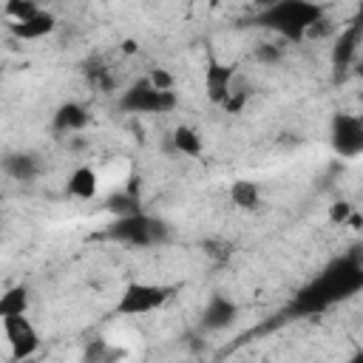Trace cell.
<instances>
[{"instance_id": "cell-1", "label": "cell", "mask_w": 363, "mask_h": 363, "mask_svg": "<svg viewBox=\"0 0 363 363\" xmlns=\"http://www.w3.org/2000/svg\"><path fill=\"white\" fill-rule=\"evenodd\" d=\"M173 298V289L164 284H153V281H130L119 298H116V312L125 318H142L150 312H159L167 301Z\"/></svg>"}, {"instance_id": "cell-20", "label": "cell", "mask_w": 363, "mask_h": 363, "mask_svg": "<svg viewBox=\"0 0 363 363\" xmlns=\"http://www.w3.org/2000/svg\"><path fill=\"white\" fill-rule=\"evenodd\" d=\"M357 207L352 204V201H346V199H337V201H332L329 204V221L332 224H340V227H346V221H349V216L354 213Z\"/></svg>"}, {"instance_id": "cell-4", "label": "cell", "mask_w": 363, "mask_h": 363, "mask_svg": "<svg viewBox=\"0 0 363 363\" xmlns=\"http://www.w3.org/2000/svg\"><path fill=\"white\" fill-rule=\"evenodd\" d=\"M329 142L340 159H357L363 153V119L349 111L335 113L329 125Z\"/></svg>"}, {"instance_id": "cell-3", "label": "cell", "mask_w": 363, "mask_h": 363, "mask_svg": "<svg viewBox=\"0 0 363 363\" xmlns=\"http://www.w3.org/2000/svg\"><path fill=\"white\" fill-rule=\"evenodd\" d=\"M176 105H179L176 91L173 94L156 91V88H150L147 79L133 82L119 99V108L128 113H170V111H176Z\"/></svg>"}, {"instance_id": "cell-14", "label": "cell", "mask_w": 363, "mask_h": 363, "mask_svg": "<svg viewBox=\"0 0 363 363\" xmlns=\"http://www.w3.org/2000/svg\"><path fill=\"white\" fill-rule=\"evenodd\" d=\"M3 173L14 182H34L40 176V162L34 153H9L3 156Z\"/></svg>"}, {"instance_id": "cell-5", "label": "cell", "mask_w": 363, "mask_h": 363, "mask_svg": "<svg viewBox=\"0 0 363 363\" xmlns=\"http://www.w3.org/2000/svg\"><path fill=\"white\" fill-rule=\"evenodd\" d=\"M318 17H323V9L315 3H301V0L278 3L269 9V23L278 31H284L286 37H303L306 26L315 23Z\"/></svg>"}, {"instance_id": "cell-11", "label": "cell", "mask_w": 363, "mask_h": 363, "mask_svg": "<svg viewBox=\"0 0 363 363\" xmlns=\"http://www.w3.org/2000/svg\"><path fill=\"white\" fill-rule=\"evenodd\" d=\"M11 28V34L17 37V40H43V37H48V34H54L57 31V17L51 14V11H45V9H40L34 17H28L26 23H14V26H9Z\"/></svg>"}, {"instance_id": "cell-23", "label": "cell", "mask_w": 363, "mask_h": 363, "mask_svg": "<svg viewBox=\"0 0 363 363\" xmlns=\"http://www.w3.org/2000/svg\"><path fill=\"white\" fill-rule=\"evenodd\" d=\"M122 51H125V54H136V51H139V43L128 37V40H122Z\"/></svg>"}, {"instance_id": "cell-24", "label": "cell", "mask_w": 363, "mask_h": 363, "mask_svg": "<svg viewBox=\"0 0 363 363\" xmlns=\"http://www.w3.org/2000/svg\"><path fill=\"white\" fill-rule=\"evenodd\" d=\"M346 363H363V354H360V352H354V354H352Z\"/></svg>"}, {"instance_id": "cell-6", "label": "cell", "mask_w": 363, "mask_h": 363, "mask_svg": "<svg viewBox=\"0 0 363 363\" xmlns=\"http://www.w3.org/2000/svg\"><path fill=\"white\" fill-rule=\"evenodd\" d=\"M235 77H238V74H235L233 65H227V62L210 57V60H207V68H204V94H207V99L221 108V102H224V99L230 96V91H233Z\"/></svg>"}, {"instance_id": "cell-16", "label": "cell", "mask_w": 363, "mask_h": 363, "mask_svg": "<svg viewBox=\"0 0 363 363\" xmlns=\"http://www.w3.org/2000/svg\"><path fill=\"white\" fill-rule=\"evenodd\" d=\"M153 221H147L145 216H125V218H119V224H116V235L119 238H128L130 244H147L150 238H153Z\"/></svg>"}, {"instance_id": "cell-2", "label": "cell", "mask_w": 363, "mask_h": 363, "mask_svg": "<svg viewBox=\"0 0 363 363\" xmlns=\"http://www.w3.org/2000/svg\"><path fill=\"white\" fill-rule=\"evenodd\" d=\"M3 337H6V349H9V360L11 363H26L40 352V332L31 323L28 315H17V318H6L0 320Z\"/></svg>"}, {"instance_id": "cell-10", "label": "cell", "mask_w": 363, "mask_h": 363, "mask_svg": "<svg viewBox=\"0 0 363 363\" xmlns=\"http://www.w3.org/2000/svg\"><path fill=\"white\" fill-rule=\"evenodd\" d=\"M65 193L79 199V201H91L99 196V173L91 164H79L71 170L68 182H65Z\"/></svg>"}, {"instance_id": "cell-18", "label": "cell", "mask_w": 363, "mask_h": 363, "mask_svg": "<svg viewBox=\"0 0 363 363\" xmlns=\"http://www.w3.org/2000/svg\"><path fill=\"white\" fill-rule=\"evenodd\" d=\"M37 11H40V6L31 3V0H9V3L3 6V14L11 20L9 26H14V23H26V20L34 17Z\"/></svg>"}, {"instance_id": "cell-7", "label": "cell", "mask_w": 363, "mask_h": 363, "mask_svg": "<svg viewBox=\"0 0 363 363\" xmlns=\"http://www.w3.org/2000/svg\"><path fill=\"white\" fill-rule=\"evenodd\" d=\"M235 318H238V306L227 295H213L201 309V326L210 332L227 329L230 323H235Z\"/></svg>"}, {"instance_id": "cell-17", "label": "cell", "mask_w": 363, "mask_h": 363, "mask_svg": "<svg viewBox=\"0 0 363 363\" xmlns=\"http://www.w3.org/2000/svg\"><path fill=\"white\" fill-rule=\"evenodd\" d=\"M230 201L238 210H255L261 204V187L252 179H235L230 184Z\"/></svg>"}, {"instance_id": "cell-19", "label": "cell", "mask_w": 363, "mask_h": 363, "mask_svg": "<svg viewBox=\"0 0 363 363\" xmlns=\"http://www.w3.org/2000/svg\"><path fill=\"white\" fill-rule=\"evenodd\" d=\"M147 82H150V88H156V91H164V94H173V88H176V74L173 71H167V68H150V74L145 77Z\"/></svg>"}, {"instance_id": "cell-13", "label": "cell", "mask_w": 363, "mask_h": 363, "mask_svg": "<svg viewBox=\"0 0 363 363\" xmlns=\"http://www.w3.org/2000/svg\"><path fill=\"white\" fill-rule=\"evenodd\" d=\"M170 145H173L176 153L190 156V159H199V156L204 153V136L199 133V128H193V125H187V122H182V125L173 128Z\"/></svg>"}, {"instance_id": "cell-12", "label": "cell", "mask_w": 363, "mask_h": 363, "mask_svg": "<svg viewBox=\"0 0 363 363\" xmlns=\"http://www.w3.org/2000/svg\"><path fill=\"white\" fill-rule=\"evenodd\" d=\"M128 357V349L108 340V337H94L85 343L79 363H122Z\"/></svg>"}, {"instance_id": "cell-15", "label": "cell", "mask_w": 363, "mask_h": 363, "mask_svg": "<svg viewBox=\"0 0 363 363\" xmlns=\"http://www.w3.org/2000/svg\"><path fill=\"white\" fill-rule=\"evenodd\" d=\"M28 306H31V292L26 284H14L0 292V320L28 315Z\"/></svg>"}, {"instance_id": "cell-21", "label": "cell", "mask_w": 363, "mask_h": 363, "mask_svg": "<svg viewBox=\"0 0 363 363\" xmlns=\"http://www.w3.org/2000/svg\"><path fill=\"white\" fill-rule=\"evenodd\" d=\"M335 34V26H332V20H326V17H318L315 23H309L306 26V31H303V40H323V37H332Z\"/></svg>"}, {"instance_id": "cell-22", "label": "cell", "mask_w": 363, "mask_h": 363, "mask_svg": "<svg viewBox=\"0 0 363 363\" xmlns=\"http://www.w3.org/2000/svg\"><path fill=\"white\" fill-rule=\"evenodd\" d=\"M281 57H284V45H278V43H261V45L255 48V60L264 62V65H272V62H278Z\"/></svg>"}, {"instance_id": "cell-9", "label": "cell", "mask_w": 363, "mask_h": 363, "mask_svg": "<svg viewBox=\"0 0 363 363\" xmlns=\"http://www.w3.org/2000/svg\"><path fill=\"white\" fill-rule=\"evenodd\" d=\"M360 51V26H349L343 31L335 34V43H332V65L337 71H346L354 57Z\"/></svg>"}, {"instance_id": "cell-8", "label": "cell", "mask_w": 363, "mask_h": 363, "mask_svg": "<svg viewBox=\"0 0 363 363\" xmlns=\"http://www.w3.org/2000/svg\"><path fill=\"white\" fill-rule=\"evenodd\" d=\"M88 122H91L88 108L82 102H74V99L71 102H62L54 111V116H51V128L57 133H79V130L88 128Z\"/></svg>"}]
</instances>
